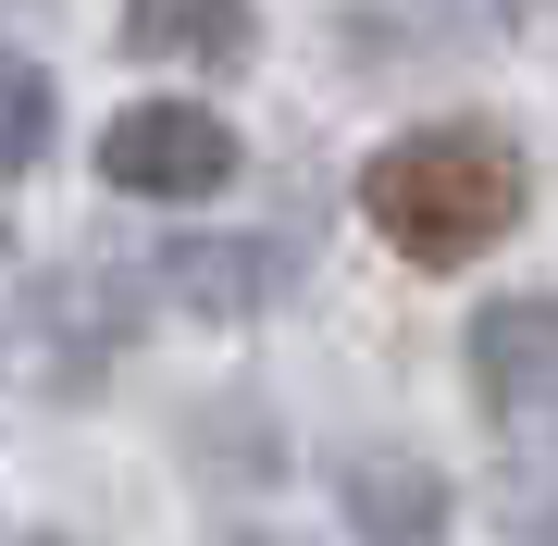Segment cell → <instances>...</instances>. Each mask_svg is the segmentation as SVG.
Listing matches in <instances>:
<instances>
[{
  "label": "cell",
  "mask_w": 558,
  "mask_h": 546,
  "mask_svg": "<svg viewBox=\"0 0 558 546\" xmlns=\"http://www.w3.org/2000/svg\"><path fill=\"white\" fill-rule=\"evenodd\" d=\"M274 286H286L274 248H174V262H161V299H174V311H199V324H248Z\"/></svg>",
  "instance_id": "cell-6"
},
{
  "label": "cell",
  "mask_w": 558,
  "mask_h": 546,
  "mask_svg": "<svg viewBox=\"0 0 558 546\" xmlns=\"http://www.w3.org/2000/svg\"><path fill=\"white\" fill-rule=\"evenodd\" d=\"M472 385H484L497 423L558 410V299H497V311H472Z\"/></svg>",
  "instance_id": "cell-3"
},
{
  "label": "cell",
  "mask_w": 558,
  "mask_h": 546,
  "mask_svg": "<svg viewBox=\"0 0 558 546\" xmlns=\"http://www.w3.org/2000/svg\"><path fill=\"white\" fill-rule=\"evenodd\" d=\"M38 149H50V75L0 50V174H25Z\"/></svg>",
  "instance_id": "cell-7"
},
{
  "label": "cell",
  "mask_w": 558,
  "mask_h": 546,
  "mask_svg": "<svg viewBox=\"0 0 558 546\" xmlns=\"http://www.w3.org/2000/svg\"><path fill=\"white\" fill-rule=\"evenodd\" d=\"M236 174V124H211L199 100H137L100 124V186L124 199H211Z\"/></svg>",
  "instance_id": "cell-2"
},
{
  "label": "cell",
  "mask_w": 558,
  "mask_h": 546,
  "mask_svg": "<svg viewBox=\"0 0 558 546\" xmlns=\"http://www.w3.org/2000/svg\"><path fill=\"white\" fill-rule=\"evenodd\" d=\"M348 522L360 546H435L447 534V472L435 460H348Z\"/></svg>",
  "instance_id": "cell-4"
},
{
  "label": "cell",
  "mask_w": 558,
  "mask_h": 546,
  "mask_svg": "<svg viewBox=\"0 0 558 546\" xmlns=\"http://www.w3.org/2000/svg\"><path fill=\"white\" fill-rule=\"evenodd\" d=\"M360 211L373 236L422 274H459L472 248H497L521 223V149L497 124H410L360 162Z\"/></svg>",
  "instance_id": "cell-1"
},
{
  "label": "cell",
  "mask_w": 558,
  "mask_h": 546,
  "mask_svg": "<svg viewBox=\"0 0 558 546\" xmlns=\"http://www.w3.org/2000/svg\"><path fill=\"white\" fill-rule=\"evenodd\" d=\"M248 0H124V50L149 62H199V75H223V62H248Z\"/></svg>",
  "instance_id": "cell-5"
}]
</instances>
